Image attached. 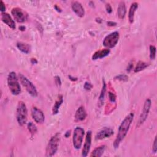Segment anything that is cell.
Masks as SVG:
<instances>
[{"label": "cell", "instance_id": "4", "mask_svg": "<svg viewBox=\"0 0 157 157\" xmlns=\"http://www.w3.org/2000/svg\"><path fill=\"white\" fill-rule=\"evenodd\" d=\"M16 118L20 126L26 124L28 119V110L25 103L21 101H19L16 110Z\"/></svg>", "mask_w": 157, "mask_h": 157}, {"label": "cell", "instance_id": "24", "mask_svg": "<svg viewBox=\"0 0 157 157\" xmlns=\"http://www.w3.org/2000/svg\"><path fill=\"white\" fill-rule=\"evenodd\" d=\"M27 128L32 136L34 135L37 132V128L36 126L31 121L29 122L27 124Z\"/></svg>", "mask_w": 157, "mask_h": 157}, {"label": "cell", "instance_id": "30", "mask_svg": "<svg viewBox=\"0 0 157 157\" xmlns=\"http://www.w3.org/2000/svg\"><path fill=\"white\" fill-rule=\"evenodd\" d=\"M156 136H155V139H154V141H153V148H152V150H153V152L154 153H156V151H157V145H156Z\"/></svg>", "mask_w": 157, "mask_h": 157}, {"label": "cell", "instance_id": "5", "mask_svg": "<svg viewBox=\"0 0 157 157\" xmlns=\"http://www.w3.org/2000/svg\"><path fill=\"white\" fill-rule=\"evenodd\" d=\"M18 78L21 85L25 88L28 93L34 98H36L38 95L37 91L34 84L24 75L20 73L18 74Z\"/></svg>", "mask_w": 157, "mask_h": 157}, {"label": "cell", "instance_id": "12", "mask_svg": "<svg viewBox=\"0 0 157 157\" xmlns=\"http://www.w3.org/2000/svg\"><path fill=\"white\" fill-rule=\"evenodd\" d=\"M114 133L113 130L109 127H104L101 131H99L96 135V140H102L105 138L110 137Z\"/></svg>", "mask_w": 157, "mask_h": 157}, {"label": "cell", "instance_id": "2", "mask_svg": "<svg viewBox=\"0 0 157 157\" xmlns=\"http://www.w3.org/2000/svg\"><path fill=\"white\" fill-rule=\"evenodd\" d=\"M7 85L13 95H18L21 93L19 78L15 72H10L7 76Z\"/></svg>", "mask_w": 157, "mask_h": 157}, {"label": "cell", "instance_id": "23", "mask_svg": "<svg viewBox=\"0 0 157 157\" xmlns=\"http://www.w3.org/2000/svg\"><path fill=\"white\" fill-rule=\"evenodd\" d=\"M148 65L149 64L147 63H145V62L142 61H139L137 63L136 66L135 67V68L134 69V72H139L144 70L146 67H147L148 66Z\"/></svg>", "mask_w": 157, "mask_h": 157}, {"label": "cell", "instance_id": "22", "mask_svg": "<svg viewBox=\"0 0 157 157\" xmlns=\"http://www.w3.org/2000/svg\"><path fill=\"white\" fill-rule=\"evenodd\" d=\"M106 83L104 80V79L102 80V87L100 95L99 96V106L102 105L104 101V98H105V94L106 92Z\"/></svg>", "mask_w": 157, "mask_h": 157}, {"label": "cell", "instance_id": "37", "mask_svg": "<svg viewBox=\"0 0 157 157\" xmlns=\"http://www.w3.org/2000/svg\"><path fill=\"white\" fill-rule=\"evenodd\" d=\"M69 79L71 80L72 81H76V80H77V77H72L71 75H69Z\"/></svg>", "mask_w": 157, "mask_h": 157}, {"label": "cell", "instance_id": "20", "mask_svg": "<svg viewBox=\"0 0 157 157\" xmlns=\"http://www.w3.org/2000/svg\"><path fill=\"white\" fill-rule=\"evenodd\" d=\"M63 102V98L62 95H59L57 100L55 101L53 108H52V113L53 115H56L58 113L59 109Z\"/></svg>", "mask_w": 157, "mask_h": 157}, {"label": "cell", "instance_id": "19", "mask_svg": "<svg viewBox=\"0 0 157 157\" xmlns=\"http://www.w3.org/2000/svg\"><path fill=\"white\" fill-rule=\"evenodd\" d=\"M17 47L21 52L25 54H28L31 51V46L26 43L18 42L17 43Z\"/></svg>", "mask_w": 157, "mask_h": 157}, {"label": "cell", "instance_id": "21", "mask_svg": "<svg viewBox=\"0 0 157 157\" xmlns=\"http://www.w3.org/2000/svg\"><path fill=\"white\" fill-rule=\"evenodd\" d=\"M105 149V145H101L99 147H98L95 149L93 150V151L91 152V154L90 155L91 156H96V157H100L101 156Z\"/></svg>", "mask_w": 157, "mask_h": 157}, {"label": "cell", "instance_id": "8", "mask_svg": "<svg viewBox=\"0 0 157 157\" xmlns=\"http://www.w3.org/2000/svg\"><path fill=\"white\" fill-rule=\"evenodd\" d=\"M151 105V101L150 100V99H147L144 102L142 110L139 116V120L137 121V124H136L137 128L140 127L147 120L150 110Z\"/></svg>", "mask_w": 157, "mask_h": 157}, {"label": "cell", "instance_id": "6", "mask_svg": "<svg viewBox=\"0 0 157 157\" xmlns=\"http://www.w3.org/2000/svg\"><path fill=\"white\" fill-rule=\"evenodd\" d=\"M84 135L85 131L82 128L78 126L74 129L72 137V143L75 149L78 150L81 148Z\"/></svg>", "mask_w": 157, "mask_h": 157}, {"label": "cell", "instance_id": "27", "mask_svg": "<svg viewBox=\"0 0 157 157\" xmlns=\"http://www.w3.org/2000/svg\"><path fill=\"white\" fill-rule=\"evenodd\" d=\"M108 96H109V98L110 102H115L116 101V96L114 93H113L111 91H109L108 92Z\"/></svg>", "mask_w": 157, "mask_h": 157}, {"label": "cell", "instance_id": "28", "mask_svg": "<svg viewBox=\"0 0 157 157\" xmlns=\"http://www.w3.org/2000/svg\"><path fill=\"white\" fill-rule=\"evenodd\" d=\"M83 88L86 91H90L92 89L93 85L89 82H85L84 83V85H83Z\"/></svg>", "mask_w": 157, "mask_h": 157}, {"label": "cell", "instance_id": "26", "mask_svg": "<svg viewBox=\"0 0 157 157\" xmlns=\"http://www.w3.org/2000/svg\"><path fill=\"white\" fill-rule=\"evenodd\" d=\"M115 79L122 82H126L128 80V77L125 74H119L115 77Z\"/></svg>", "mask_w": 157, "mask_h": 157}, {"label": "cell", "instance_id": "25", "mask_svg": "<svg viewBox=\"0 0 157 157\" xmlns=\"http://www.w3.org/2000/svg\"><path fill=\"white\" fill-rule=\"evenodd\" d=\"M150 58L151 59L154 60L155 59L156 57V48L155 47V46L151 45H150Z\"/></svg>", "mask_w": 157, "mask_h": 157}, {"label": "cell", "instance_id": "29", "mask_svg": "<svg viewBox=\"0 0 157 157\" xmlns=\"http://www.w3.org/2000/svg\"><path fill=\"white\" fill-rule=\"evenodd\" d=\"M54 80H55V83H56V85L57 86H61V78L59 76H55V78H54Z\"/></svg>", "mask_w": 157, "mask_h": 157}, {"label": "cell", "instance_id": "17", "mask_svg": "<svg viewBox=\"0 0 157 157\" xmlns=\"http://www.w3.org/2000/svg\"><path fill=\"white\" fill-rule=\"evenodd\" d=\"M117 12H118V16L120 19H123L126 15V4L125 2L123 1H120L118 4V9H117Z\"/></svg>", "mask_w": 157, "mask_h": 157}, {"label": "cell", "instance_id": "15", "mask_svg": "<svg viewBox=\"0 0 157 157\" xmlns=\"http://www.w3.org/2000/svg\"><path fill=\"white\" fill-rule=\"evenodd\" d=\"M86 112L83 106L79 107L75 112V119L77 121H81L84 120L86 117Z\"/></svg>", "mask_w": 157, "mask_h": 157}, {"label": "cell", "instance_id": "39", "mask_svg": "<svg viewBox=\"0 0 157 157\" xmlns=\"http://www.w3.org/2000/svg\"><path fill=\"white\" fill-rule=\"evenodd\" d=\"M25 29H26V28H25V26H19V29H20V31H25Z\"/></svg>", "mask_w": 157, "mask_h": 157}, {"label": "cell", "instance_id": "38", "mask_svg": "<svg viewBox=\"0 0 157 157\" xmlns=\"http://www.w3.org/2000/svg\"><path fill=\"white\" fill-rule=\"evenodd\" d=\"M70 134H71V130H69V131H67L65 133V137H68L70 136Z\"/></svg>", "mask_w": 157, "mask_h": 157}, {"label": "cell", "instance_id": "18", "mask_svg": "<svg viewBox=\"0 0 157 157\" xmlns=\"http://www.w3.org/2000/svg\"><path fill=\"white\" fill-rule=\"evenodd\" d=\"M137 7H138V3L136 2L132 3L130 6L129 12H128V20L130 23H132L134 22V13Z\"/></svg>", "mask_w": 157, "mask_h": 157}, {"label": "cell", "instance_id": "34", "mask_svg": "<svg viewBox=\"0 0 157 157\" xmlns=\"http://www.w3.org/2000/svg\"><path fill=\"white\" fill-rule=\"evenodd\" d=\"M107 25L109 26H115L117 25V23L114 22V21H109L107 23Z\"/></svg>", "mask_w": 157, "mask_h": 157}, {"label": "cell", "instance_id": "1", "mask_svg": "<svg viewBox=\"0 0 157 157\" xmlns=\"http://www.w3.org/2000/svg\"><path fill=\"white\" fill-rule=\"evenodd\" d=\"M134 113L131 112L129 113L122 121L121 124L119 126L118 133L117 137L113 142V147L115 148H118L121 142L126 137L129 129L131 123L133 121L134 118Z\"/></svg>", "mask_w": 157, "mask_h": 157}, {"label": "cell", "instance_id": "7", "mask_svg": "<svg viewBox=\"0 0 157 157\" xmlns=\"http://www.w3.org/2000/svg\"><path fill=\"white\" fill-rule=\"evenodd\" d=\"M120 38L119 33L117 31H113L109 34L107 35L102 42V44L107 48H113L118 43Z\"/></svg>", "mask_w": 157, "mask_h": 157}, {"label": "cell", "instance_id": "31", "mask_svg": "<svg viewBox=\"0 0 157 157\" xmlns=\"http://www.w3.org/2000/svg\"><path fill=\"white\" fill-rule=\"evenodd\" d=\"M105 9H106V11L108 13H110L112 11V7L110 6V4H105Z\"/></svg>", "mask_w": 157, "mask_h": 157}, {"label": "cell", "instance_id": "9", "mask_svg": "<svg viewBox=\"0 0 157 157\" xmlns=\"http://www.w3.org/2000/svg\"><path fill=\"white\" fill-rule=\"evenodd\" d=\"M11 13L14 20L18 23H23L28 18L27 13L20 7H13L11 10Z\"/></svg>", "mask_w": 157, "mask_h": 157}, {"label": "cell", "instance_id": "16", "mask_svg": "<svg viewBox=\"0 0 157 157\" xmlns=\"http://www.w3.org/2000/svg\"><path fill=\"white\" fill-rule=\"evenodd\" d=\"M110 52V49H109V48H104L102 50H98V51L95 52L94 53V54L92 55V59L96 60L98 59L104 58V57L107 56V55H109Z\"/></svg>", "mask_w": 157, "mask_h": 157}, {"label": "cell", "instance_id": "13", "mask_svg": "<svg viewBox=\"0 0 157 157\" xmlns=\"http://www.w3.org/2000/svg\"><path fill=\"white\" fill-rule=\"evenodd\" d=\"M71 7L75 13L79 17L82 18L85 15V10L82 4L77 1L71 2Z\"/></svg>", "mask_w": 157, "mask_h": 157}, {"label": "cell", "instance_id": "40", "mask_svg": "<svg viewBox=\"0 0 157 157\" xmlns=\"http://www.w3.org/2000/svg\"><path fill=\"white\" fill-rule=\"evenodd\" d=\"M96 22H98V23H101L102 22V19L100 18H96Z\"/></svg>", "mask_w": 157, "mask_h": 157}, {"label": "cell", "instance_id": "35", "mask_svg": "<svg viewBox=\"0 0 157 157\" xmlns=\"http://www.w3.org/2000/svg\"><path fill=\"white\" fill-rule=\"evenodd\" d=\"M54 8H55V9L57 12H61V8H60L59 7H58L56 4H55V5L54 6Z\"/></svg>", "mask_w": 157, "mask_h": 157}, {"label": "cell", "instance_id": "14", "mask_svg": "<svg viewBox=\"0 0 157 157\" xmlns=\"http://www.w3.org/2000/svg\"><path fill=\"white\" fill-rule=\"evenodd\" d=\"M1 19L2 22L6 24L9 28L12 29H15L16 28L15 23L12 19L11 16L6 12H1Z\"/></svg>", "mask_w": 157, "mask_h": 157}, {"label": "cell", "instance_id": "10", "mask_svg": "<svg viewBox=\"0 0 157 157\" xmlns=\"http://www.w3.org/2000/svg\"><path fill=\"white\" fill-rule=\"evenodd\" d=\"M33 119L37 123H42L45 120V116L43 112L37 107H33L31 109Z\"/></svg>", "mask_w": 157, "mask_h": 157}, {"label": "cell", "instance_id": "3", "mask_svg": "<svg viewBox=\"0 0 157 157\" xmlns=\"http://www.w3.org/2000/svg\"><path fill=\"white\" fill-rule=\"evenodd\" d=\"M59 140L60 134L59 132L56 133L50 138L46 147L45 156L50 157L56 153L58 148Z\"/></svg>", "mask_w": 157, "mask_h": 157}, {"label": "cell", "instance_id": "11", "mask_svg": "<svg viewBox=\"0 0 157 157\" xmlns=\"http://www.w3.org/2000/svg\"><path fill=\"white\" fill-rule=\"evenodd\" d=\"M91 136H92L91 131H88L86 133L85 140L83 148L82 150V155L83 157L86 156L90 151L91 145Z\"/></svg>", "mask_w": 157, "mask_h": 157}, {"label": "cell", "instance_id": "32", "mask_svg": "<svg viewBox=\"0 0 157 157\" xmlns=\"http://www.w3.org/2000/svg\"><path fill=\"white\" fill-rule=\"evenodd\" d=\"M132 68H133V63H132V62H130V63L128 64V66H127V69H126L127 72H129L132 69Z\"/></svg>", "mask_w": 157, "mask_h": 157}, {"label": "cell", "instance_id": "33", "mask_svg": "<svg viewBox=\"0 0 157 157\" xmlns=\"http://www.w3.org/2000/svg\"><path fill=\"white\" fill-rule=\"evenodd\" d=\"M0 2H1V12H5V10H6L5 4L2 1H1Z\"/></svg>", "mask_w": 157, "mask_h": 157}, {"label": "cell", "instance_id": "36", "mask_svg": "<svg viewBox=\"0 0 157 157\" xmlns=\"http://www.w3.org/2000/svg\"><path fill=\"white\" fill-rule=\"evenodd\" d=\"M31 63L33 64H36L37 63V61L36 60V58H31Z\"/></svg>", "mask_w": 157, "mask_h": 157}]
</instances>
